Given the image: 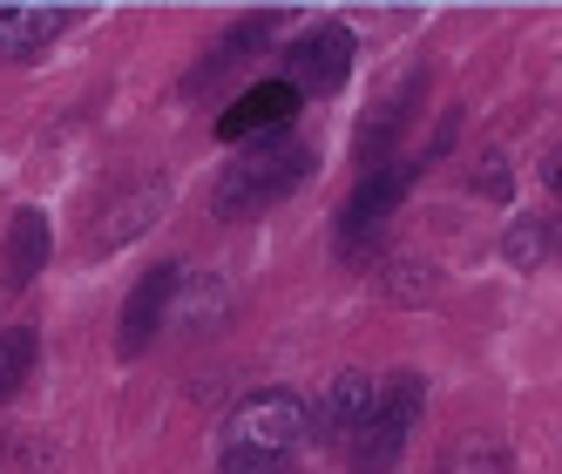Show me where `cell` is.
<instances>
[{
  "instance_id": "obj_1",
  "label": "cell",
  "mask_w": 562,
  "mask_h": 474,
  "mask_svg": "<svg viewBox=\"0 0 562 474\" xmlns=\"http://www.w3.org/2000/svg\"><path fill=\"white\" fill-rule=\"evenodd\" d=\"M312 170H318V149H312L305 136H292V129L258 136V143H245V149H237L231 163L217 170L211 204H217V217H231V224L265 217V211L285 204L299 183H312Z\"/></svg>"
},
{
  "instance_id": "obj_2",
  "label": "cell",
  "mask_w": 562,
  "mask_h": 474,
  "mask_svg": "<svg viewBox=\"0 0 562 474\" xmlns=\"http://www.w3.org/2000/svg\"><path fill=\"white\" fill-rule=\"evenodd\" d=\"M305 400L292 386H258L231 407L224 420V454L231 461H292V448L305 441Z\"/></svg>"
},
{
  "instance_id": "obj_3",
  "label": "cell",
  "mask_w": 562,
  "mask_h": 474,
  "mask_svg": "<svg viewBox=\"0 0 562 474\" xmlns=\"http://www.w3.org/2000/svg\"><path fill=\"white\" fill-rule=\"evenodd\" d=\"M420 400H427V386H420L414 373H393V380H380V400H373L367 427L352 433L346 467H352V474H393V467H400V454H407V441H414Z\"/></svg>"
},
{
  "instance_id": "obj_4",
  "label": "cell",
  "mask_w": 562,
  "mask_h": 474,
  "mask_svg": "<svg viewBox=\"0 0 562 474\" xmlns=\"http://www.w3.org/2000/svg\"><path fill=\"white\" fill-rule=\"evenodd\" d=\"M352 55H359V42H352V27H339V21H318V27H305L299 42L285 48V68H292V89L305 95H339L346 89V75H352Z\"/></svg>"
},
{
  "instance_id": "obj_5",
  "label": "cell",
  "mask_w": 562,
  "mask_h": 474,
  "mask_svg": "<svg viewBox=\"0 0 562 474\" xmlns=\"http://www.w3.org/2000/svg\"><path fill=\"white\" fill-rule=\"evenodd\" d=\"M177 285H183V271H177V264H149L143 279L130 285V305H123V326H115V352H123V360H143V352L156 346V332L170 326V305H177Z\"/></svg>"
},
{
  "instance_id": "obj_6",
  "label": "cell",
  "mask_w": 562,
  "mask_h": 474,
  "mask_svg": "<svg viewBox=\"0 0 562 474\" xmlns=\"http://www.w3.org/2000/svg\"><path fill=\"white\" fill-rule=\"evenodd\" d=\"M407 177H414L407 163H380V170L359 177V190L346 196V211H339V251H346V258H359V245H373V230L400 211Z\"/></svg>"
},
{
  "instance_id": "obj_7",
  "label": "cell",
  "mask_w": 562,
  "mask_h": 474,
  "mask_svg": "<svg viewBox=\"0 0 562 474\" xmlns=\"http://www.w3.org/2000/svg\"><path fill=\"white\" fill-rule=\"evenodd\" d=\"M292 115H299V89L292 82H251L237 102H224L217 115V136L224 143H258V136H278V129H292Z\"/></svg>"
},
{
  "instance_id": "obj_8",
  "label": "cell",
  "mask_w": 562,
  "mask_h": 474,
  "mask_svg": "<svg viewBox=\"0 0 562 474\" xmlns=\"http://www.w3.org/2000/svg\"><path fill=\"white\" fill-rule=\"evenodd\" d=\"M373 400H380V380H367V373H339V380L326 386V400H318V414H312V433H318L326 448H352V433L367 427Z\"/></svg>"
},
{
  "instance_id": "obj_9",
  "label": "cell",
  "mask_w": 562,
  "mask_h": 474,
  "mask_svg": "<svg viewBox=\"0 0 562 474\" xmlns=\"http://www.w3.org/2000/svg\"><path fill=\"white\" fill-rule=\"evenodd\" d=\"M55 251V230H48V211L21 204L8 217V258H0V292H27L34 279H42V264Z\"/></svg>"
},
{
  "instance_id": "obj_10",
  "label": "cell",
  "mask_w": 562,
  "mask_h": 474,
  "mask_svg": "<svg viewBox=\"0 0 562 474\" xmlns=\"http://www.w3.org/2000/svg\"><path fill=\"white\" fill-rule=\"evenodd\" d=\"M164 211H170V183L149 177V183H136L123 204H115V211L95 224V245H102V251H123V245H136V237H143L156 217H164Z\"/></svg>"
},
{
  "instance_id": "obj_11",
  "label": "cell",
  "mask_w": 562,
  "mask_h": 474,
  "mask_svg": "<svg viewBox=\"0 0 562 474\" xmlns=\"http://www.w3.org/2000/svg\"><path fill=\"white\" fill-rule=\"evenodd\" d=\"M68 21H82V8H0V55H42Z\"/></svg>"
},
{
  "instance_id": "obj_12",
  "label": "cell",
  "mask_w": 562,
  "mask_h": 474,
  "mask_svg": "<svg viewBox=\"0 0 562 474\" xmlns=\"http://www.w3.org/2000/svg\"><path fill=\"white\" fill-rule=\"evenodd\" d=\"M502 258L515 271H536V264H562V211L549 217H515L502 237Z\"/></svg>"
},
{
  "instance_id": "obj_13",
  "label": "cell",
  "mask_w": 562,
  "mask_h": 474,
  "mask_svg": "<svg viewBox=\"0 0 562 474\" xmlns=\"http://www.w3.org/2000/svg\"><path fill=\"white\" fill-rule=\"evenodd\" d=\"M34 346H42V339H34L27 326H8V332H0V400H14V393L27 386V373H34Z\"/></svg>"
},
{
  "instance_id": "obj_14",
  "label": "cell",
  "mask_w": 562,
  "mask_h": 474,
  "mask_svg": "<svg viewBox=\"0 0 562 474\" xmlns=\"http://www.w3.org/2000/svg\"><path fill=\"white\" fill-rule=\"evenodd\" d=\"M271 21H278V14H245V21H237V27L224 34V42H217V55H211L204 68H196V82H217V68H224V61H237V55H251V48H265V34H271Z\"/></svg>"
},
{
  "instance_id": "obj_15",
  "label": "cell",
  "mask_w": 562,
  "mask_h": 474,
  "mask_svg": "<svg viewBox=\"0 0 562 474\" xmlns=\"http://www.w3.org/2000/svg\"><path fill=\"white\" fill-rule=\"evenodd\" d=\"M440 474H515V467H508V454L495 441H461L448 461H440Z\"/></svg>"
},
{
  "instance_id": "obj_16",
  "label": "cell",
  "mask_w": 562,
  "mask_h": 474,
  "mask_svg": "<svg viewBox=\"0 0 562 474\" xmlns=\"http://www.w3.org/2000/svg\"><path fill=\"white\" fill-rule=\"evenodd\" d=\"M217 474H299V461H231V454H217Z\"/></svg>"
},
{
  "instance_id": "obj_17",
  "label": "cell",
  "mask_w": 562,
  "mask_h": 474,
  "mask_svg": "<svg viewBox=\"0 0 562 474\" xmlns=\"http://www.w3.org/2000/svg\"><path fill=\"white\" fill-rule=\"evenodd\" d=\"M481 196H508V163H502V156L481 163Z\"/></svg>"
},
{
  "instance_id": "obj_18",
  "label": "cell",
  "mask_w": 562,
  "mask_h": 474,
  "mask_svg": "<svg viewBox=\"0 0 562 474\" xmlns=\"http://www.w3.org/2000/svg\"><path fill=\"white\" fill-rule=\"evenodd\" d=\"M542 177H549V190H555V196H562V149H555V156H549V170H542Z\"/></svg>"
}]
</instances>
